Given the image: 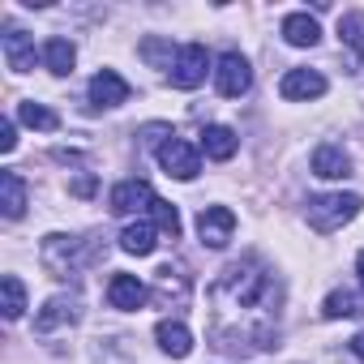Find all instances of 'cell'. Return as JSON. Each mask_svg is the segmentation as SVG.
Here are the masks:
<instances>
[{
	"label": "cell",
	"instance_id": "4316f807",
	"mask_svg": "<svg viewBox=\"0 0 364 364\" xmlns=\"http://www.w3.org/2000/svg\"><path fill=\"white\" fill-rule=\"evenodd\" d=\"M14 146H18V129H14V120H5V124H0V150L9 154Z\"/></svg>",
	"mask_w": 364,
	"mask_h": 364
},
{
	"label": "cell",
	"instance_id": "ffe728a7",
	"mask_svg": "<svg viewBox=\"0 0 364 364\" xmlns=\"http://www.w3.org/2000/svg\"><path fill=\"white\" fill-rule=\"evenodd\" d=\"M283 39H287L291 48H313V43L321 39V31H317V22H313L309 14H287V18H283Z\"/></svg>",
	"mask_w": 364,
	"mask_h": 364
},
{
	"label": "cell",
	"instance_id": "8992f818",
	"mask_svg": "<svg viewBox=\"0 0 364 364\" xmlns=\"http://www.w3.org/2000/svg\"><path fill=\"white\" fill-rule=\"evenodd\" d=\"M215 86L223 99H240L249 86H253V73H249V60L240 52H223L219 65H215Z\"/></svg>",
	"mask_w": 364,
	"mask_h": 364
},
{
	"label": "cell",
	"instance_id": "6da1fadb",
	"mask_svg": "<svg viewBox=\"0 0 364 364\" xmlns=\"http://www.w3.org/2000/svg\"><path fill=\"white\" fill-rule=\"evenodd\" d=\"M215 304L219 309H240V313H257L270 296H274V279L266 270L262 257H240L223 270V279L215 283Z\"/></svg>",
	"mask_w": 364,
	"mask_h": 364
},
{
	"label": "cell",
	"instance_id": "30bf717a",
	"mask_svg": "<svg viewBox=\"0 0 364 364\" xmlns=\"http://www.w3.org/2000/svg\"><path fill=\"white\" fill-rule=\"evenodd\" d=\"M90 103L95 107H120V103H129V82L116 69H99L90 77Z\"/></svg>",
	"mask_w": 364,
	"mask_h": 364
},
{
	"label": "cell",
	"instance_id": "484cf974",
	"mask_svg": "<svg viewBox=\"0 0 364 364\" xmlns=\"http://www.w3.org/2000/svg\"><path fill=\"white\" fill-rule=\"evenodd\" d=\"M338 35H343V43H351L355 52H364V14H343Z\"/></svg>",
	"mask_w": 364,
	"mask_h": 364
},
{
	"label": "cell",
	"instance_id": "ba28073f",
	"mask_svg": "<svg viewBox=\"0 0 364 364\" xmlns=\"http://www.w3.org/2000/svg\"><path fill=\"white\" fill-rule=\"evenodd\" d=\"M154 206V193L146 180H120V185L107 193V210L112 215H137V210H150Z\"/></svg>",
	"mask_w": 364,
	"mask_h": 364
},
{
	"label": "cell",
	"instance_id": "5b68a950",
	"mask_svg": "<svg viewBox=\"0 0 364 364\" xmlns=\"http://www.w3.org/2000/svg\"><path fill=\"white\" fill-rule=\"evenodd\" d=\"M159 163H163V171L176 176V180H193V176L202 171V150H198L193 141H185V137H167V141L159 146Z\"/></svg>",
	"mask_w": 364,
	"mask_h": 364
},
{
	"label": "cell",
	"instance_id": "7c38bea8",
	"mask_svg": "<svg viewBox=\"0 0 364 364\" xmlns=\"http://www.w3.org/2000/svg\"><path fill=\"white\" fill-rule=\"evenodd\" d=\"M313 176H321V180H347L351 176V154L343 146H334V141L317 146L313 150Z\"/></svg>",
	"mask_w": 364,
	"mask_h": 364
},
{
	"label": "cell",
	"instance_id": "cb8c5ba5",
	"mask_svg": "<svg viewBox=\"0 0 364 364\" xmlns=\"http://www.w3.org/2000/svg\"><path fill=\"white\" fill-rule=\"evenodd\" d=\"M150 219H154V228L163 232V236H180V215H176V206L171 202H163V198H154V206H150Z\"/></svg>",
	"mask_w": 364,
	"mask_h": 364
},
{
	"label": "cell",
	"instance_id": "2e32d148",
	"mask_svg": "<svg viewBox=\"0 0 364 364\" xmlns=\"http://www.w3.org/2000/svg\"><path fill=\"white\" fill-rule=\"evenodd\" d=\"M0 210H5V219H22L26 215V180L18 171L0 176Z\"/></svg>",
	"mask_w": 364,
	"mask_h": 364
},
{
	"label": "cell",
	"instance_id": "f1b7e54d",
	"mask_svg": "<svg viewBox=\"0 0 364 364\" xmlns=\"http://www.w3.org/2000/svg\"><path fill=\"white\" fill-rule=\"evenodd\" d=\"M351 351H355V355H360V364H364V330H360V334L351 338Z\"/></svg>",
	"mask_w": 364,
	"mask_h": 364
},
{
	"label": "cell",
	"instance_id": "8fae6325",
	"mask_svg": "<svg viewBox=\"0 0 364 364\" xmlns=\"http://www.w3.org/2000/svg\"><path fill=\"white\" fill-rule=\"evenodd\" d=\"M77 317H82L77 296H52V300L43 304V313L35 317V330H39V334H52L56 326H73Z\"/></svg>",
	"mask_w": 364,
	"mask_h": 364
},
{
	"label": "cell",
	"instance_id": "4fadbf2b",
	"mask_svg": "<svg viewBox=\"0 0 364 364\" xmlns=\"http://www.w3.org/2000/svg\"><path fill=\"white\" fill-rule=\"evenodd\" d=\"M146 300H150L146 283H137L133 274H112V283H107V304H112V309L133 313V309H141Z\"/></svg>",
	"mask_w": 364,
	"mask_h": 364
},
{
	"label": "cell",
	"instance_id": "83f0119b",
	"mask_svg": "<svg viewBox=\"0 0 364 364\" xmlns=\"http://www.w3.org/2000/svg\"><path fill=\"white\" fill-rule=\"evenodd\" d=\"M73 193H77V198H90V193H95V176H90V171L73 180Z\"/></svg>",
	"mask_w": 364,
	"mask_h": 364
},
{
	"label": "cell",
	"instance_id": "ac0fdd59",
	"mask_svg": "<svg viewBox=\"0 0 364 364\" xmlns=\"http://www.w3.org/2000/svg\"><path fill=\"white\" fill-rule=\"evenodd\" d=\"M202 150L210 154V159H219V163H228L236 150H240V137L228 129V124H210L206 133H202Z\"/></svg>",
	"mask_w": 364,
	"mask_h": 364
},
{
	"label": "cell",
	"instance_id": "9a60e30c",
	"mask_svg": "<svg viewBox=\"0 0 364 364\" xmlns=\"http://www.w3.org/2000/svg\"><path fill=\"white\" fill-rule=\"evenodd\" d=\"M154 338H159V347H163L171 360H185V355L193 351V334H189L185 321H171V317L159 321V326H154Z\"/></svg>",
	"mask_w": 364,
	"mask_h": 364
},
{
	"label": "cell",
	"instance_id": "5bb4252c",
	"mask_svg": "<svg viewBox=\"0 0 364 364\" xmlns=\"http://www.w3.org/2000/svg\"><path fill=\"white\" fill-rule=\"evenodd\" d=\"M0 48H5V60H9L14 73H31V69H35V39H31L26 31L9 26L5 39H0Z\"/></svg>",
	"mask_w": 364,
	"mask_h": 364
},
{
	"label": "cell",
	"instance_id": "f546056e",
	"mask_svg": "<svg viewBox=\"0 0 364 364\" xmlns=\"http://www.w3.org/2000/svg\"><path fill=\"white\" fill-rule=\"evenodd\" d=\"M355 270H360V283H364V253L355 257Z\"/></svg>",
	"mask_w": 364,
	"mask_h": 364
},
{
	"label": "cell",
	"instance_id": "d4e9b609",
	"mask_svg": "<svg viewBox=\"0 0 364 364\" xmlns=\"http://www.w3.org/2000/svg\"><path fill=\"white\" fill-rule=\"evenodd\" d=\"M137 52H141V56H146L150 65L167 69V73H171V65H176V60H171V43H167V39H159V35H154V39H146V43H141Z\"/></svg>",
	"mask_w": 364,
	"mask_h": 364
},
{
	"label": "cell",
	"instance_id": "7a4b0ae2",
	"mask_svg": "<svg viewBox=\"0 0 364 364\" xmlns=\"http://www.w3.org/2000/svg\"><path fill=\"white\" fill-rule=\"evenodd\" d=\"M95 257H99V249H90L86 240L65 236V232H52V236H43V245H39V262H43V270L56 274V279L82 274Z\"/></svg>",
	"mask_w": 364,
	"mask_h": 364
},
{
	"label": "cell",
	"instance_id": "d6986e66",
	"mask_svg": "<svg viewBox=\"0 0 364 364\" xmlns=\"http://www.w3.org/2000/svg\"><path fill=\"white\" fill-rule=\"evenodd\" d=\"M154 236H159V228H154V223H129V228L120 232V249H124V253H133V257H150V253H154V245H159Z\"/></svg>",
	"mask_w": 364,
	"mask_h": 364
},
{
	"label": "cell",
	"instance_id": "52a82bcc",
	"mask_svg": "<svg viewBox=\"0 0 364 364\" xmlns=\"http://www.w3.org/2000/svg\"><path fill=\"white\" fill-rule=\"evenodd\" d=\"M232 232H236V215L228 206H206L198 215V236H202L206 249H228Z\"/></svg>",
	"mask_w": 364,
	"mask_h": 364
},
{
	"label": "cell",
	"instance_id": "603a6c76",
	"mask_svg": "<svg viewBox=\"0 0 364 364\" xmlns=\"http://www.w3.org/2000/svg\"><path fill=\"white\" fill-rule=\"evenodd\" d=\"M0 287H5V317L18 321L26 313V287H22V279L18 274H5V283H0Z\"/></svg>",
	"mask_w": 364,
	"mask_h": 364
},
{
	"label": "cell",
	"instance_id": "277c9868",
	"mask_svg": "<svg viewBox=\"0 0 364 364\" xmlns=\"http://www.w3.org/2000/svg\"><path fill=\"white\" fill-rule=\"evenodd\" d=\"M210 73V52L202 43H189L176 52V65H171V86L176 90H198Z\"/></svg>",
	"mask_w": 364,
	"mask_h": 364
},
{
	"label": "cell",
	"instance_id": "9c48e42d",
	"mask_svg": "<svg viewBox=\"0 0 364 364\" xmlns=\"http://www.w3.org/2000/svg\"><path fill=\"white\" fill-rule=\"evenodd\" d=\"M279 95L300 103V99H321L326 95V77L317 69H287L283 82H279Z\"/></svg>",
	"mask_w": 364,
	"mask_h": 364
},
{
	"label": "cell",
	"instance_id": "e0dca14e",
	"mask_svg": "<svg viewBox=\"0 0 364 364\" xmlns=\"http://www.w3.org/2000/svg\"><path fill=\"white\" fill-rule=\"evenodd\" d=\"M43 65H48V73L69 77L73 65H77V48H73L69 39H48V43H43Z\"/></svg>",
	"mask_w": 364,
	"mask_h": 364
},
{
	"label": "cell",
	"instance_id": "7402d4cb",
	"mask_svg": "<svg viewBox=\"0 0 364 364\" xmlns=\"http://www.w3.org/2000/svg\"><path fill=\"white\" fill-rule=\"evenodd\" d=\"M18 116H22V124H31V129H43V133L60 129V116H56L52 107H43V103H22V107H18Z\"/></svg>",
	"mask_w": 364,
	"mask_h": 364
},
{
	"label": "cell",
	"instance_id": "3957f363",
	"mask_svg": "<svg viewBox=\"0 0 364 364\" xmlns=\"http://www.w3.org/2000/svg\"><path fill=\"white\" fill-rule=\"evenodd\" d=\"M360 206H364L360 193H326V198H313L309 202V228L321 232V236H330L343 223H351L360 215Z\"/></svg>",
	"mask_w": 364,
	"mask_h": 364
},
{
	"label": "cell",
	"instance_id": "44dd1931",
	"mask_svg": "<svg viewBox=\"0 0 364 364\" xmlns=\"http://www.w3.org/2000/svg\"><path fill=\"white\" fill-rule=\"evenodd\" d=\"M321 317H330V321H338V317H364V304L351 291H330L326 304H321Z\"/></svg>",
	"mask_w": 364,
	"mask_h": 364
}]
</instances>
